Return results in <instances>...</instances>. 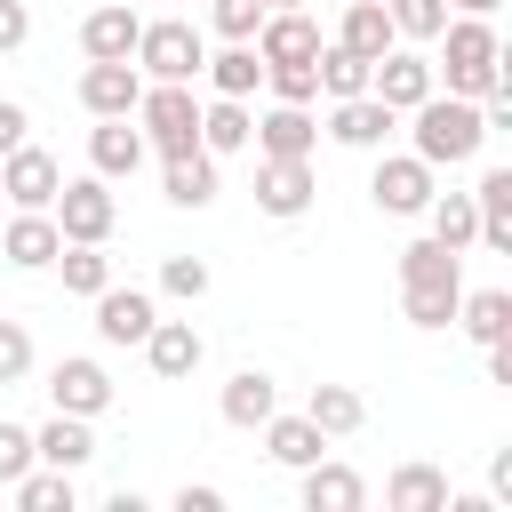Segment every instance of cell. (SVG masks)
Returning a JSON list of instances; mask_svg holds the SVG:
<instances>
[{"label": "cell", "mask_w": 512, "mask_h": 512, "mask_svg": "<svg viewBox=\"0 0 512 512\" xmlns=\"http://www.w3.org/2000/svg\"><path fill=\"white\" fill-rule=\"evenodd\" d=\"M336 48H352V56H384L392 48V8H376V0H352L344 8V32H336Z\"/></svg>", "instance_id": "44dd1931"}, {"label": "cell", "mask_w": 512, "mask_h": 512, "mask_svg": "<svg viewBox=\"0 0 512 512\" xmlns=\"http://www.w3.org/2000/svg\"><path fill=\"white\" fill-rule=\"evenodd\" d=\"M280 8H296V0H280Z\"/></svg>", "instance_id": "7dc6e473"}, {"label": "cell", "mask_w": 512, "mask_h": 512, "mask_svg": "<svg viewBox=\"0 0 512 512\" xmlns=\"http://www.w3.org/2000/svg\"><path fill=\"white\" fill-rule=\"evenodd\" d=\"M248 136H256L264 160H304V152H312V112H304V104H280V112H264Z\"/></svg>", "instance_id": "2e32d148"}, {"label": "cell", "mask_w": 512, "mask_h": 512, "mask_svg": "<svg viewBox=\"0 0 512 512\" xmlns=\"http://www.w3.org/2000/svg\"><path fill=\"white\" fill-rule=\"evenodd\" d=\"M88 152H96V168H104V176H128V168L144 160V136L128 128V112H104V128L88 136Z\"/></svg>", "instance_id": "d4e9b609"}, {"label": "cell", "mask_w": 512, "mask_h": 512, "mask_svg": "<svg viewBox=\"0 0 512 512\" xmlns=\"http://www.w3.org/2000/svg\"><path fill=\"white\" fill-rule=\"evenodd\" d=\"M424 208H432V240H448V248L480 240V208H472V192H448V200H424Z\"/></svg>", "instance_id": "d6a6232c"}, {"label": "cell", "mask_w": 512, "mask_h": 512, "mask_svg": "<svg viewBox=\"0 0 512 512\" xmlns=\"http://www.w3.org/2000/svg\"><path fill=\"white\" fill-rule=\"evenodd\" d=\"M416 112V160H464V152H480V136H488V120H480V104L472 96H424V104H408Z\"/></svg>", "instance_id": "7a4b0ae2"}, {"label": "cell", "mask_w": 512, "mask_h": 512, "mask_svg": "<svg viewBox=\"0 0 512 512\" xmlns=\"http://www.w3.org/2000/svg\"><path fill=\"white\" fill-rule=\"evenodd\" d=\"M256 208L264 216H304L312 208V168L304 160H256Z\"/></svg>", "instance_id": "30bf717a"}, {"label": "cell", "mask_w": 512, "mask_h": 512, "mask_svg": "<svg viewBox=\"0 0 512 512\" xmlns=\"http://www.w3.org/2000/svg\"><path fill=\"white\" fill-rule=\"evenodd\" d=\"M56 264H64V288H80V296H96V288L112 280V264H104V248H96V240H72V248H56Z\"/></svg>", "instance_id": "d590c367"}, {"label": "cell", "mask_w": 512, "mask_h": 512, "mask_svg": "<svg viewBox=\"0 0 512 512\" xmlns=\"http://www.w3.org/2000/svg\"><path fill=\"white\" fill-rule=\"evenodd\" d=\"M200 72L216 80V96H248V88L264 80V56H256V48H224V56H216V64H200Z\"/></svg>", "instance_id": "e575fe53"}, {"label": "cell", "mask_w": 512, "mask_h": 512, "mask_svg": "<svg viewBox=\"0 0 512 512\" xmlns=\"http://www.w3.org/2000/svg\"><path fill=\"white\" fill-rule=\"evenodd\" d=\"M136 64H144L152 80H192V72L208 64V48H200V32H192L184 16H168V24H144V32H136Z\"/></svg>", "instance_id": "3957f363"}, {"label": "cell", "mask_w": 512, "mask_h": 512, "mask_svg": "<svg viewBox=\"0 0 512 512\" xmlns=\"http://www.w3.org/2000/svg\"><path fill=\"white\" fill-rule=\"evenodd\" d=\"M16 472H32V432L0 424V480H16Z\"/></svg>", "instance_id": "b9f144b4"}, {"label": "cell", "mask_w": 512, "mask_h": 512, "mask_svg": "<svg viewBox=\"0 0 512 512\" xmlns=\"http://www.w3.org/2000/svg\"><path fill=\"white\" fill-rule=\"evenodd\" d=\"M32 32V16H24V0H0V48H16Z\"/></svg>", "instance_id": "ee69618b"}, {"label": "cell", "mask_w": 512, "mask_h": 512, "mask_svg": "<svg viewBox=\"0 0 512 512\" xmlns=\"http://www.w3.org/2000/svg\"><path fill=\"white\" fill-rule=\"evenodd\" d=\"M112 192L96 184V176H80V184H56V232L64 240H104L112 232Z\"/></svg>", "instance_id": "52a82bcc"}, {"label": "cell", "mask_w": 512, "mask_h": 512, "mask_svg": "<svg viewBox=\"0 0 512 512\" xmlns=\"http://www.w3.org/2000/svg\"><path fill=\"white\" fill-rule=\"evenodd\" d=\"M456 8H472V16H488V8H496V0H456Z\"/></svg>", "instance_id": "bcb514c9"}, {"label": "cell", "mask_w": 512, "mask_h": 512, "mask_svg": "<svg viewBox=\"0 0 512 512\" xmlns=\"http://www.w3.org/2000/svg\"><path fill=\"white\" fill-rule=\"evenodd\" d=\"M376 8H392V0H376Z\"/></svg>", "instance_id": "c3c4849f"}, {"label": "cell", "mask_w": 512, "mask_h": 512, "mask_svg": "<svg viewBox=\"0 0 512 512\" xmlns=\"http://www.w3.org/2000/svg\"><path fill=\"white\" fill-rule=\"evenodd\" d=\"M472 208H480V240H488V248H504V240H512V168H488Z\"/></svg>", "instance_id": "83f0119b"}, {"label": "cell", "mask_w": 512, "mask_h": 512, "mask_svg": "<svg viewBox=\"0 0 512 512\" xmlns=\"http://www.w3.org/2000/svg\"><path fill=\"white\" fill-rule=\"evenodd\" d=\"M56 184H64V168H56L40 144H16V152H0V192H8L16 208H48V200H56Z\"/></svg>", "instance_id": "8992f818"}, {"label": "cell", "mask_w": 512, "mask_h": 512, "mask_svg": "<svg viewBox=\"0 0 512 512\" xmlns=\"http://www.w3.org/2000/svg\"><path fill=\"white\" fill-rule=\"evenodd\" d=\"M424 200H432V160L400 152V160L376 168V208H384V216H416Z\"/></svg>", "instance_id": "8fae6325"}, {"label": "cell", "mask_w": 512, "mask_h": 512, "mask_svg": "<svg viewBox=\"0 0 512 512\" xmlns=\"http://www.w3.org/2000/svg\"><path fill=\"white\" fill-rule=\"evenodd\" d=\"M48 392H56V408H64V416H96V408L112 400V376H104L96 360H56Z\"/></svg>", "instance_id": "9a60e30c"}, {"label": "cell", "mask_w": 512, "mask_h": 512, "mask_svg": "<svg viewBox=\"0 0 512 512\" xmlns=\"http://www.w3.org/2000/svg\"><path fill=\"white\" fill-rule=\"evenodd\" d=\"M328 128H336L344 144H384V136H392V104H384V96H368V88H360V96H336Z\"/></svg>", "instance_id": "ac0fdd59"}, {"label": "cell", "mask_w": 512, "mask_h": 512, "mask_svg": "<svg viewBox=\"0 0 512 512\" xmlns=\"http://www.w3.org/2000/svg\"><path fill=\"white\" fill-rule=\"evenodd\" d=\"M144 360H152V376H192L200 368V328L192 320H152L144 328Z\"/></svg>", "instance_id": "5bb4252c"}, {"label": "cell", "mask_w": 512, "mask_h": 512, "mask_svg": "<svg viewBox=\"0 0 512 512\" xmlns=\"http://www.w3.org/2000/svg\"><path fill=\"white\" fill-rule=\"evenodd\" d=\"M0 248L16 256V264H56V248H64V232H56V216H40V208H24L8 232H0Z\"/></svg>", "instance_id": "7402d4cb"}, {"label": "cell", "mask_w": 512, "mask_h": 512, "mask_svg": "<svg viewBox=\"0 0 512 512\" xmlns=\"http://www.w3.org/2000/svg\"><path fill=\"white\" fill-rule=\"evenodd\" d=\"M312 80H320V96H360V88H368V56L320 48V56H312Z\"/></svg>", "instance_id": "4dcf8cb0"}, {"label": "cell", "mask_w": 512, "mask_h": 512, "mask_svg": "<svg viewBox=\"0 0 512 512\" xmlns=\"http://www.w3.org/2000/svg\"><path fill=\"white\" fill-rule=\"evenodd\" d=\"M456 296H464V264L448 240H416L400 248V304L416 328H448L456 320Z\"/></svg>", "instance_id": "6da1fadb"}, {"label": "cell", "mask_w": 512, "mask_h": 512, "mask_svg": "<svg viewBox=\"0 0 512 512\" xmlns=\"http://www.w3.org/2000/svg\"><path fill=\"white\" fill-rule=\"evenodd\" d=\"M368 96H384L392 112H408V104H424V96H432V64H424V56H408V48H384V56L368 64Z\"/></svg>", "instance_id": "ba28073f"}, {"label": "cell", "mask_w": 512, "mask_h": 512, "mask_svg": "<svg viewBox=\"0 0 512 512\" xmlns=\"http://www.w3.org/2000/svg\"><path fill=\"white\" fill-rule=\"evenodd\" d=\"M256 56L264 64H304V56H320V24L296 16V8H280V16L256 24Z\"/></svg>", "instance_id": "4fadbf2b"}, {"label": "cell", "mask_w": 512, "mask_h": 512, "mask_svg": "<svg viewBox=\"0 0 512 512\" xmlns=\"http://www.w3.org/2000/svg\"><path fill=\"white\" fill-rule=\"evenodd\" d=\"M264 8H272V0H216V32H224V40H248V32L264 24Z\"/></svg>", "instance_id": "ab89813d"}, {"label": "cell", "mask_w": 512, "mask_h": 512, "mask_svg": "<svg viewBox=\"0 0 512 512\" xmlns=\"http://www.w3.org/2000/svg\"><path fill=\"white\" fill-rule=\"evenodd\" d=\"M448 24V0H392V32H416V40H432Z\"/></svg>", "instance_id": "8d00e7d4"}, {"label": "cell", "mask_w": 512, "mask_h": 512, "mask_svg": "<svg viewBox=\"0 0 512 512\" xmlns=\"http://www.w3.org/2000/svg\"><path fill=\"white\" fill-rule=\"evenodd\" d=\"M304 416L336 440V432H360V416H368V400L352 392V384H312V400H304Z\"/></svg>", "instance_id": "4316f807"}, {"label": "cell", "mask_w": 512, "mask_h": 512, "mask_svg": "<svg viewBox=\"0 0 512 512\" xmlns=\"http://www.w3.org/2000/svg\"><path fill=\"white\" fill-rule=\"evenodd\" d=\"M136 32H144V24L128 16V0H104V8L80 24V48H88V56H136Z\"/></svg>", "instance_id": "ffe728a7"}, {"label": "cell", "mask_w": 512, "mask_h": 512, "mask_svg": "<svg viewBox=\"0 0 512 512\" xmlns=\"http://www.w3.org/2000/svg\"><path fill=\"white\" fill-rule=\"evenodd\" d=\"M440 32H448V56H440L448 80H456L464 96H488V88H496V32H488L480 16H472V24H440Z\"/></svg>", "instance_id": "5b68a950"}, {"label": "cell", "mask_w": 512, "mask_h": 512, "mask_svg": "<svg viewBox=\"0 0 512 512\" xmlns=\"http://www.w3.org/2000/svg\"><path fill=\"white\" fill-rule=\"evenodd\" d=\"M88 448H96V440H88V424H80V416H64V408H56V424H40V432H32V456H48V464H64V472H72Z\"/></svg>", "instance_id": "f546056e"}, {"label": "cell", "mask_w": 512, "mask_h": 512, "mask_svg": "<svg viewBox=\"0 0 512 512\" xmlns=\"http://www.w3.org/2000/svg\"><path fill=\"white\" fill-rule=\"evenodd\" d=\"M384 504H392V512H440V504H448V480H440L432 464H400V472L384 480Z\"/></svg>", "instance_id": "cb8c5ba5"}, {"label": "cell", "mask_w": 512, "mask_h": 512, "mask_svg": "<svg viewBox=\"0 0 512 512\" xmlns=\"http://www.w3.org/2000/svg\"><path fill=\"white\" fill-rule=\"evenodd\" d=\"M136 112H144V128L160 136V152H192V144H200V104H192V88H184V80L144 88V96H136Z\"/></svg>", "instance_id": "277c9868"}, {"label": "cell", "mask_w": 512, "mask_h": 512, "mask_svg": "<svg viewBox=\"0 0 512 512\" xmlns=\"http://www.w3.org/2000/svg\"><path fill=\"white\" fill-rule=\"evenodd\" d=\"M304 504H312V512H360V504H368V480L312 456V464H304Z\"/></svg>", "instance_id": "e0dca14e"}, {"label": "cell", "mask_w": 512, "mask_h": 512, "mask_svg": "<svg viewBox=\"0 0 512 512\" xmlns=\"http://www.w3.org/2000/svg\"><path fill=\"white\" fill-rule=\"evenodd\" d=\"M248 128H256V120H248V104H240V96H216V104L200 112V144H208V152H240V144H248Z\"/></svg>", "instance_id": "f1b7e54d"}, {"label": "cell", "mask_w": 512, "mask_h": 512, "mask_svg": "<svg viewBox=\"0 0 512 512\" xmlns=\"http://www.w3.org/2000/svg\"><path fill=\"white\" fill-rule=\"evenodd\" d=\"M456 312H464V328H472L480 344H496V336L512 328V296H504V288H480V296H456Z\"/></svg>", "instance_id": "836d02e7"}, {"label": "cell", "mask_w": 512, "mask_h": 512, "mask_svg": "<svg viewBox=\"0 0 512 512\" xmlns=\"http://www.w3.org/2000/svg\"><path fill=\"white\" fill-rule=\"evenodd\" d=\"M264 448H272L280 464H312V456L328 448V432H320L312 416H280V408H272V416H264Z\"/></svg>", "instance_id": "603a6c76"}, {"label": "cell", "mask_w": 512, "mask_h": 512, "mask_svg": "<svg viewBox=\"0 0 512 512\" xmlns=\"http://www.w3.org/2000/svg\"><path fill=\"white\" fill-rule=\"evenodd\" d=\"M136 96H144V72L128 56H88V72H80V104L88 112H136Z\"/></svg>", "instance_id": "9c48e42d"}, {"label": "cell", "mask_w": 512, "mask_h": 512, "mask_svg": "<svg viewBox=\"0 0 512 512\" xmlns=\"http://www.w3.org/2000/svg\"><path fill=\"white\" fill-rule=\"evenodd\" d=\"M160 288H168V296H208V264H200V256H168V264H160Z\"/></svg>", "instance_id": "f35d334b"}, {"label": "cell", "mask_w": 512, "mask_h": 512, "mask_svg": "<svg viewBox=\"0 0 512 512\" xmlns=\"http://www.w3.org/2000/svg\"><path fill=\"white\" fill-rule=\"evenodd\" d=\"M272 408H280V392H272L264 368H240V376L224 384V424H264Z\"/></svg>", "instance_id": "484cf974"}, {"label": "cell", "mask_w": 512, "mask_h": 512, "mask_svg": "<svg viewBox=\"0 0 512 512\" xmlns=\"http://www.w3.org/2000/svg\"><path fill=\"white\" fill-rule=\"evenodd\" d=\"M264 80L280 88V104H304V96H320V80H312V56H304V64H264Z\"/></svg>", "instance_id": "74e56055"}, {"label": "cell", "mask_w": 512, "mask_h": 512, "mask_svg": "<svg viewBox=\"0 0 512 512\" xmlns=\"http://www.w3.org/2000/svg\"><path fill=\"white\" fill-rule=\"evenodd\" d=\"M24 368H32V336H24L16 320H0V384H8V376H24Z\"/></svg>", "instance_id": "60d3db41"}, {"label": "cell", "mask_w": 512, "mask_h": 512, "mask_svg": "<svg viewBox=\"0 0 512 512\" xmlns=\"http://www.w3.org/2000/svg\"><path fill=\"white\" fill-rule=\"evenodd\" d=\"M8 488H16L24 512H72V472H64V464H56V472H16Z\"/></svg>", "instance_id": "1f68e13d"}, {"label": "cell", "mask_w": 512, "mask_h": 512, "mask_svg": "<svg viewBox=\"0 0 512 512\" xmlns=\"http://www.w3.org/2000/svg\"><path fill=\"white\" fill-rule=\"evenodd\" d=\"M216 504H224L216 488H176V512H216Z\"/></svg>", "instance_id": "f6af8a7d"}, {"label": "cell", "mask_w": 512, "mask_h": 512, "mask_svg": "<svg viewBox=\"0 0 512 512\" xmlns=\"http://www.w3.org/2000/svg\"><path fill=\"white\" fill-rule=\"evenodd\" d=\"M24 128H32V120H24V104H16V96H0V152H16V144H24Z\"/></svg>", "instance_id": "7bdbcfd3"}, {"label": "cell", "mask_w": 512, "mask_h": 512, "mask_svg": "<svg viewBox=\"0 0 512 512\" xmlns=\"http://www.w3.org/2000/svg\"><path fill=\"white\" fill-rule=\"evenodd\" d=\"M168 200H176V208H208V200H216V152H208V144L168 152Z\"/></svg>", "instance_id": "d6986e66"}, {"label": "cell", "mask_w": 512, "mask_h": 512, "mask_svg": "<svg viewBox=\"0 0 512 512\" xmlns=\"http://www.w3.org/2000/svg\"><path fill=\"white\" fill-rule=\"evenodd\" d=\"M160 312H152V296L144 288H96V328H104V344H144V328H152Z\"/></svg>", "instance_id": "7c38bea8"}]
</instances>
